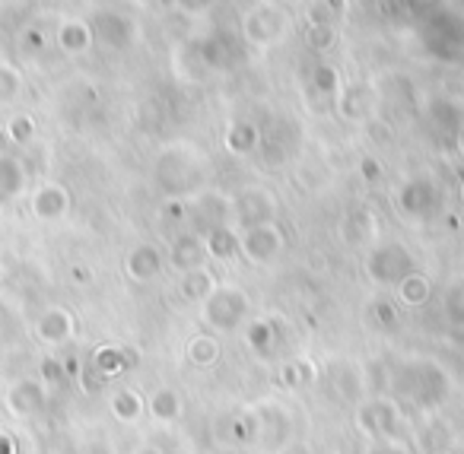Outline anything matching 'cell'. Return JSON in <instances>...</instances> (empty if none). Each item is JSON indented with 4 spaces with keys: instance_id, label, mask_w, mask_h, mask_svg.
I'll list each match as a JSON object with an SVG mask.
<instances>
[{
    "instance_id": "1",
    "label": "cell",
    "mask_w": 464,
    "mask_h": 454,
    "mask_svg": "<svg viewBox=\"0 0 464 454\" xmlns=\"http://www.w3.org/2000/svg\"><path fill=\"white\" fill-rule=\"evenodd\" d=\"M156 181L169 198H188L191 191H198L204 181V162L191 153V150H166L156 162Z\"/></svg>"
},
{
    "instance_id": "2",
    "label": "cell",
    "mask_w": 464,
    "mask_h": 454,
    "mask_svg": "<svg viewBox=\"0 0 464 454\" xmlns=\"http://www.w3.org/2000/svg\"><path fill=\"white\" fill-rule=\"evenodd\" d=\"M200 305H204V321L213 331H236L246 321L248 295L239 286H217Z\"/></svg>"
},
{
    "instance_id": "3",
    "label": "cell",
    "mask_w": 464,
    "mask_h": 454,
    "mask_svg": "<svg viewBox=\"0 0 464 454\" xmlns=\"http://www.w3.org/2000/svg\"><path fill=\"white\" fill-rule=\"evenodd\" d=\"M413 270H417L413 255L401 242L379 245V248H372L366 257V274L372 276L375 283H382V286H398V283L404 280V276H411Z\"/></svg>"
},
{
    "instance_id": "4",
    "label": "cell",
    "mask_w": 464,
    "mask_h": 454,
    "mask_svg": "<svg viewBox=\"0 0 464 454\" xmlns=\"http://www.w3.org/2000/svg\"><path fill=\"white\" fill-rule=\"evenodd\" d=\"M398 207L411 219H430L439 207V191L432 185V179H426V175L407 179L398 191Z\"/></svg>"
},
{
    "instance_id": "5",
    "label": "cell",
    "mask_w": 464,
    "mask_h": 454,
    "mask_svg": "<svg viewBox=\"0 0 464 454\" xmlns=\"http://www.w3.org/2000/svg\"><path fill=\"white\" fill-rule=\"evenodd\" d=\"M239 251L252 264H271L284 251V232L274 223L252 226V229H246L239 236Z\"/></svg>"
},
{
    "instance_id": "6",
    "label": "cell",
    "mask_w": 464,
    "mask_h": 454,
    "mask_svg": "<svg viewBox=\"0 0 464 454\" xmlns=\"http://www.w3.org/2000/svg\"><path fill=\"white\" fill-rule=\"evenodd\" d=\"M232 217L242 226V232L252 229V226L274 223V198L267 191H261V188H248L232 204Z\"/></svg>"
},
{
    "instance_id": "7",
    "label": "cell",
    "mask_w": 464,
    "mask_h": 454,
    "mask_svg": "<svg viewBox=\"0 0 464 454\" xmlns=\"http://www.w3.org/2000/svg\"><path fill=\"white\" fill-rule=\"evenodd\" d=\"M90 26H92V39L105 48H115V52H124V48L134 42V23H130L128 16L115 14V10L96 14V20H92Z\"/></svg>"
},
{
    "instance_id": "8",
    "label": "cell",
    "mask_w": 464,
    "mask_h": 454,
    "mask_svg": "<svg viewBox=\"0 0 464 454\" xmlns=\"http://www.w3.org/2000/svg\"><path fill=\"white\" fill-rule=\"evenodd\" d=\"M242 33H246V39L252 42V45H271V42L284 33V14H280L277 7L261 4V7H255L252 14L246 16Z\"/></svg>"
},
{
    "instance_id": "9",
    "label": "cell",
    "mask_w": 464,
    "mask_h": 454,
    "mask_svg": "<svg viewBox=\"0 0 464 454\" xmlns=\"http://www.w3.org/2000/svg\"><path fill=\"white\" fill-rule=\"evenodd\" d=\"M239 45H236V39L229 33H213L198 42V58L207 71H226V67L239 61Z\"/></svg>"
},
{
    "instance_id": "10",
    "label": "cell",
    "mask_w": 464,
    "mask_h": 454,
    "mask_svg": "<svg viewBox=\"0 0 464 454\" xmlns=\"http://www.w3.org/2000/svg\"><path fill=\"white\" fill-rule=\"evenodd\" d=\"M35 333H39V340H42V343H48V346L67 343V340L73 337V318H71V312H67V308H61V305H54V308H48V312H42V318L35 321Z\"/></svg>"
},
{
    "instance_id": "11",
    "label": "cell",
    "mask_w": 464,
    "mask_h": 454,
    "mask_svg": "<svg viewBox=\"0 0 464 454\" xmlns=\"http://www.w3.org/2000/svg\"><path fill=\"white\" fill-rule=\"evenodd\" d=\"M7 407L14 410V416H35L45 407V384L35 382V378H23L10 388Z\"/></svg>"
},
{
    "instance_id": "12",
    "label": "cell",
    "mask_w": 464,
    "mask_h": 454,
    "mask_svg": "<svg viewBox=\"0 0 464 454\" xmlns=\"http://www.w3.org/2000/svg\"><path fill=\"white\" fill-rule=\"evenodd\" d=\"M169 261L181 270V274H191V270H200L207 261V248L204 238L194 236V232H185L172 242V251H169Z\"/></svg>"
},
{
    "instance_id": "13",
    "label": "cell",
    "mask_w": 464,
    "mask_h": 454,
    "mask_svg": "<svg viewBox=\"0 0 464 454\" xmlns=\"http://www.w3.org/2000/svg\"><path fill=\"white\" fill-rule=\"evenodd\" d=\"M67 210H71V194H67L64 185L48 181L33 194V213L39 219H61Z\"/></svg>"
},
{
    "instance_id": "14",
    "label": "cell",
    "mask_w": 464,
    "mask_h": 454,
    "mask_svg": "<svg viewBox=\"0 0 464 454\" xmlns=\"http://www.w3.org/2000/svg\"><path fill=\"white\" fill-rule=\"evenodd\" d=\"M128 276L137 283H150L162 274V251L153 248V245H137L134 251L128 255Z\"/></svg>"
},
{
    "instance_id": "15",
    "label": "cell",
    "mask_w": 464,
    "mask_h": 454,
    "mask_svg": "<svg viewBox=\"0 0 464 454\" xmlns=\"http://www.w3.org/2000/svg\"><path fill=\"white\" fill-rule=\"evenodd\" d=\"M337 109L347 121H366L369 111H372V90L366 83H350L337 96Z\"/></svg>"
},
{
    "instance_id": "16",
    "label": "cell",
    "mask_w": 464,
    "mask_h": 454,
    "mask_svg": "<svg viewBox=\"0 0 464 454\" xmlns=\"http://www.w3.org/2000/svg\"><path fill=\"white\" fill-rule=\"evenodd\" d=\"M26 188V169L16 156L0 153V204L16 200Z\"/></svg>"
},
{
    "instance_id": "17",
    "label": "cell",
    "mask_w": 464,
    "mask_h": 454,
    "mask_svg": "<svg viewBox=\"0 0 464 454\" xmlns=\"http://www.w3.org/2000/svg\"><path fill=\"white\" fill-rule=\"evenodd\" d=\"M92 26L90 23H83V20H64L61 23V29H58V45H61V52H67V54H83V52H90L92 48Z\"/></svg>"
},
{
    "instance_id": "18",
    "label": "cell",
    "mask_w": 464,
    "mask_h": 454,
    "mask_svg": "<svg viewBox=\"0 0 464 454\" xmlns=\"http://www.w3.org/2000/svg\"><path fill=\"white\" fill-rule=\"evenodd\" d=\"M226 150L236 156H248L261 150V128H255L252 121H232L226 130Z\"/></svg>"
},
{
    "instance_id": "19",
    "label": "cell",
    "mask_w": 464,
    "mask_h": 454,
    "mask_svg": "<svg viewBox=\"0 0 464 454\" xmlns=\"http://www.w3.org/2000/svg\"><path fill=\"white\" fill-rule=\"evenodd\" d=\"M204 248H207V255L219 257V261H229V257L239 255V236H236L229 226H217V229H207Z\"/></svg>"
},
{
    "instance_id": "20",
    "label": "cell",
    "mask_w": 464,
    "mask_h": 454,
    "mask_svg": "<svg viewBox=\"0 0 464 454\" xmlns=\"http://www.w3.org/2000/svg\"><path fill=\"white\" fill-rule=\"evenodd\" d=\"M150 413L160 422H175L181 416V394L172 388H160L150 397Z\"/></svg>"
},
{
    "instance_id": "21",
    "label": "cell",
    "mask_w": 464,
    "mask_h": 454,
    "mask_svg": "<svg viewBox=\"0 0 464 454\" xmlns=\"http://www.w3.org/2000/svg\"><path fill=\"white\" fill-rule=\"evenodd\" d=\"M185 356H188V362H194V365H200V369H207V365H213L219 359V343L210 337V333H198V337L188 340Z\"/></svg>"
},
{
    "instance_id": "22",
    "label": "cell",
    "mask_w": 464,
    "mask_h": 454,
    "mask_svg": "<svg viewBox=\"0 0 464 454\" xmlns=\"http://www.w3.org/2000/svg\"><path fill=\"white\" fill-rule=\"evenodd\" d=\"M111 413H115L121 422H137L143 413V397L130 388L115 391V397H111Z\"/></svg>"
},
{
    "instance_id": "23",
    "label": "cell",
    "mask_w": 464,
    "mask_h": 454,
    "mask_svg": "<svg viewBox=\"0 0 464 454\" xmlns=\"http://www.w3.org/2000/svg\"><path fill=\"white\" fill-rule=\"evenodd\" d=\"M430 293H432L430 280H426L423 274H417V270L398 283V295L404 305H423V302L430 299Z\"/></svg>"
},
{
    "instance_id": "24",
    "label": "cell",
    "mask_w": 464,
    "mask_h": 454,
    "mask_svg": "<svg viewBox=\"0 0 464 454\" xmlns=\"http://www.w3.org/2000/svg\"><path fill=\"white\" fill-rule=\"evenodd\" d=\"M217 289V280H213L210 274H207L204 267L200 270H191V274H185V280H181V293L188 295V299H198V302H204L207 295Z\"/></svg>"
},
{
    "instance_id": "25",
    "label": "cell",
    "mask_w": 464,
    "mask_h": 454,
    "mask_svg": "<svg viewBox=\"0 0 464 454\" xmlns=\"http://www.w3.org/2000/svg\"><path fill=\"white\" fill-rule=\"evenodd\" d=\"M337 39V29L331 26V23H309V29H305V42H309L315 52H328L331 45H334Z\"/></svg>"
},
{
    "instance_id": "26",
    "label": "cell",
    "mask_w": 464,
    "mask_h": 454,
    "mask_svg": "<svg viewBox=\"0 0 464 454\" xmlns=\"http://www.w3.org/2000/svg\"><path fill=\"white\" fill-rule=\"evenodd\" d=\"M4 134H7V140H10V143H16V147H23V143H29V140H33V134H35L33 118H29V115H16V118H10V124H7V128H4Z\"/></svg>"
},
{
    "instance_id": "27",
    "label": "cell",
    "mask_w": 464,
    "mask_h": 454,
    "mask_svg": "<svg viewBox=\"0 0 464 454\" xmlns=\"http://www.w3.org/2000/svg\"><path fill=\"white\" fill-rule=\"evenodd\" d=\"M20 86H23L20 73H16L14 67L0 64V105H10V102H14V99L20 96Z\"/></svg>"
},
{
    "instance_id": "28",
    "label": "cell",
    "mask_w": 464,
    "mask_h": 454,
    "mask_svg": "<svg viewBox=\"0 0 464 454\" xmlns=\"http://www.w3.org/2000/svg\"><path fill=\"white\" fill-rule=\"evenodd\" d=\"M445 308H449L451 324H464V276L451 283L449 295H445Z\"/></svg>"
},
{
    "instance_id": "29",
    "label": "cell",
    "mask_w": 464,
    "mask_h": 454,
    "mask_svg": "<svg viewBox=\"0 0 464 454\" xmlns=\"http://www.w3.org/2000/svg\"><path fill=\"white\" fill-rule=\"evenodd\" d=\"M312 86H315L318 92H324V96H334V92L341 90V80H337L334 67L318 64L315 71H312Z\"/></svg>"
},
{
    "instance_id": "30",
    "label": "cell",
    "mask_w": 464,
    "mask_h": 454,
    "mask_svg": "<svg viewBox=\"0 0 464 454\" xmlns=\"http://www.w3.org/2000/svg\"><path fill=\"white\" fill-rule=\"evenodd\" d=\"M432 115H436L439 124H445L449 130H461V109H458L455 102H436V109H432Z\"/></svg>"
},
{
    "instance_id": "31",
    "label": "cell",
    "mask_w": 464,
    "mask_h": 454,
    "mask_svg": "<svg viewBox=\"0 0 464 454\" xmlns=\"http://www.w3.org/2000/svg\"><path fill=\"white\" fill-rule=\"evenodd\" d=\"M124 353L121 350H99L96 353V369L102 372V375H115V372L124 369Z\"/></svg>"
},
{
    "instance_id": "32",
    "label": "cell",
    "mask_w": 464,
    "mask_h": 454,
    "mask_svg": "<svg viewBox=\"0 0 464 454\" xmlns=\"http://www.w3.org/2000/svg\"><path fill=\"white\" fill-rule=\"evenodd\" d=\"M347 0H322L318 4V14H322V23H331L334 26V20H343L347 16Z\"/></svg>"
},
{
    "instance_id": "33",
    "label": "cell",
    "mask_w": 464,
    "mask_h": 454,
    "mask_svg": "<svg viewBox=\"0 0 464 454\" xmlns=\"http://www.w3.org/2000/svg\"><path fill=\"white\" fill-rule=\"evenodd\" d=\"M213 4H217V0H179V7L185 10V14H207Z\"/></svg>"
},
{
    "instance_id": "34",
    "label": "cell",
    "mask_w": 464,
    "mask_h": 454,
    "mask_svg": "<svg viewBox=\"0 0 464 454\" xmlns=\"http://www.w3.org/2000/svg\"><path fill=\"white\" fill-rule=\"evenodd\" d=\"M42 378H45L48 384H58L61 382V365L54 362V359H48V362L42 365Z\"/></svg>"
},
{
    "instance_id": "35",
    "label": "cell",
    "mask_w": 464,
    "mask_h": 454,
    "mask_svg": "<svg viewBox=\"0 0 464 454\" xmlns=\"http://www.w3.org/2000/svg\"><path fill=\"white\" fill-rule=\"evenodd\" d=\"M360 169H362V179H366V181H375L382 175V169H379V162H375V159H362Z\"/></svg>"
},
{
    "instance_id": "36",
    "label": "cell",
    "mask_w": 464,
    "mask_h": 454,
    "mask_svg": "<svg viewBox=\"0 0 464 454\" xmlns=\"http://www.w3.org/2000/svg\"><path fill=\"white\" fill-rule=\"evenodd\" d=\"M0 454H16V445L7 432H0Z\"/></svg>"
},
{
    "instance_id": "37",
    "label": "cell",
    "mask_w": 464,
    "mask_h": 454,
    "mask_svg": "<svg viewBox=\"0 0 464 454\" xmlns=\"http://www.w3.org/2000/svg\"><path fill=\"white\" fill-rule=\"evenodd\" d=\"M458 150H461V156H464V128L458 130Z\"/></svg>"
},
{
    "instance_id": "38",
    "label": "cell",
    "mask_w": 464,
    "mask_h": 454,
    "mask_svg": "<svg viewBox=\"0 0 464 454\" xmlns=\"http://www.w3.org/2000/svg\"><path fill=\"white\" fill-rule=\"evenodd\" d=\"M137 454H162V451H160V448H140Z\"/></svg>"
},
{
    "instance_id": "39",
    "label": "cell",
    "mask_w": 464,
    "mask_h": 454,
    "mask_svg": "<svg viewBox=\"0 0 464 454\" xmlns=\"http://www.w3.org/2000/svg\"><path fill=\"white\" fill-rule=\"evenodd\" d=\"M4 147H7V134L0 130V153H4Z\"/></svg>"
},
{
    "instance_id": "40",
    "label": "cell",
    "mask_w": 464,
    "mask_h": 454,
    "mask_svg": "<svg viewBox=\"0 0 464 454\" xmlns=\"http://www.w3.org/2000/svg\"><path fill=\"white\" fill-rule=\"evenodd\" d=\"M461 198H464V188H461Z\"/></svg>"
}]
</instances>
